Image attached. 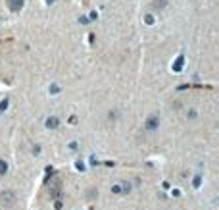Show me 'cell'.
<instances>
[{"mask_svg": "<svg viewBox=\"0 0 219 210\" xmlns=\"http://www.w3.org/2000/svg\"><path fill=\"white\" fill-rule=\"evenodd\" d=\"M46 125H48V127H56V125H58V120H56V118H48Z\"/></svg>", "mask_w": 219, "mask_h": 210, "instance_id": "obj_3", "label": "cell"}, {"mask_svg": "<svg viewBox=\"0 0 219 210\" xmlns=\"http://www.w3.org/2000/svg\"><path fill=\"white\" fill-rule=\"evenodd\" d=\"M160 125V118H156V116H150L148 120H146V123H144V127L148 131H152V129H156V127Z\"/></svg>", "mask_w": 219, "mask_h": 210, "instance_id": "obj_2", "label": "cell"}, {"mask_svg": "<svg viewBox=\"0 0 219 210\" xmlns=\"http://www.w3.org/2000/svg\"><path fill=\"white\" fill-rule=\"evenodd\" d=\"M15 199H18L15 193L8 189V191H2V195H0V204H2L4 208H12L15 204Z\"/></svg>", "mask_w": 219, "mask_h": 210, "instance_id": "obj_1", "label": "cell"}]
</instances>
